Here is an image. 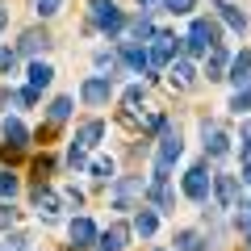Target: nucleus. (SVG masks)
<instances>
[{
  "label": "nucleus",
  "instance_id": "obj_1",
  "mask_svg": "<svg viewBox=\"0 0 251 251\" xmlns=\"http://www.w3.org/2000/svg\"><path fill=\"white\" fill-rule=\"evenodd\" d=\"M180 155H184L180 130H176V126H163V134H159V151H155V176H159V180H168L172 163H176Z\"/></svg>",
  "mask_w": 251,
  "mask_h": 251
},
{
  "label": "nucleus",
  "instance_id": "obj_2",
  "mask_svg": "<svg viewBox=\"0 0 251 251\" xmlns=\"http://www.w3.org/2000/svg\"><path fill=\"white\" fill-rule=\"evenodd\" d=\"M88 17L100 34H122L126 29V17H122V9H117L113 0H88Z\"/></svg>",
  "mask_w": 251,
  "mask_h": 251
},
{
  "label": "nucleus",
  "instance_id": "obj_3",
  "mask_svg": "<svg viewBox=\"0 0 251 251\" xmlns=\"http://www.w3.org/2000/svg\"><path fill=\"white\" fill-rule=\"evenodd\" d=\"M176 50H180L176 38L163 34V29H155V34H151V50H147V59H151V67H147V72H163V67L176 59Z\"/></svg>",
  "mask_w": 251,
  "mask_h": 251
},
{
  "label": "nucleus",
  "instance_id": "obj_4",
  "mask_svg": "<svg viewBox=\"0 0 251 251\" xmlns=\"http://www.w3.org/2000/svg\"><path fill=\"white\" fill-rule=\"evenodd\" d=\"M100 230L92 226V218H75L72 226H67V247L72 251H84V247H97Z\"/></svg>",
  "mask_w": 251,
  "mask_h": 251
},
{
  "label": "nucleus",
  "instance_id": "obj_5",
  "mask_svg": "<svg viewBox=\"0 0 251 251\" xmlns=\"http://www.w3.org/2000/svg\"><path fill=\"white\" fill-rule=\"evenodd\" d=\"M80 97H84V105H109V97H113V75H92V80H84Z\"/></svg>",
  "mask_w": 251,
  "mask_h": 251
},
{
  "label": "nucleus",
  "instance_id": "obj_6",
  "mask_svg": "<svg viewBox=\"0 0 251 251\" xmlns=\"http://www.w3.org/2000/svg\"><path fill=\"white\" fill-rule=\"evenodd\" d=\"M201 138H205V155H209V159H226V155H230V138H226L222 126L201 122Z\"/></svg>",
  "mask_w": 251,
  "mask_h": 251
},
{
  "label": "nucleus",
  "instance_id": "obj_7",
  "mask_svg": "<svg viewBox=\"0 0 251 251\" xmlns=\"http://www.w3.org/2000/svg\"><path fill=\"white\" fill-rule=\"evenodd\" d=\"M138 197H147L143 176H126V180H117V188H113V205H117V209H134Z\"/></svg>",
  "mask_w": 251,
  "mask_h": 251
},
{
  "label": "nucleus",
  "instance_id": "obj_8",
  "mask_svg": "<svg viewBox=\"0 0 251 251\" xmlns=\"http://www.w3.org/2000/svg\"><path fill=\"white\" fill-rule=\"evenodd\" d=\"M184 197L188 201H205L209 197V168L205 163H197V168L184 172Z\"/></svg>",
  "mask_w": 251,
  "mask_h": 251
},
{
  "label": "nucleus",
  "instance_id": "obj_9",
  "mask_svg": "<svg viewBox=\"0 0 251 251\" xmlns=\"http://www.w3.org/2000/svg\"><path fill=\"white\" fill-rule=\"evenodd\" d=\"M130 230H134V226H126V222H113L109 230H100L97 247H100V251H126V247H130Z\"/></svg>",
  "mask_w": 251,
  "mask_h": 251
},
{
  "label": "nucleus",
  "instance_id": "obj_10",
  "mask_svg": "<svg viewBox=\"0 0 251 251\" xmlns=\"http://www.w3.org/2000/svg\"><path fill=\"white\" fill-rule=\"evenodd\" d=\"M214 193H218V205L222 209H234V201H239V176H214Z\"/></svg>",
  "mask_w": 251,
  "mask_h": 251
},
{
  "label": "nucleus",
  "instance_id": "obj_11",
  "mask_svg": "<svg viewBox=\"0 0 251 251\" xmlns=\"http://www.w3.org/2000/svg\"><path fill=\"white\" fill-rule=\"evenodd\" d=\"M209 9H218V17H222L226 25L234 29V34H247V17H243L234 4H226V0H209Z\"/></svg>",
  "mask_w": 251,
  "mask_h": 251
},
{
  "label": "nucleus",
  "instance_id": "obj_12",
  "mask_svg": "<svg viewBox=\"0 0 251 251\" xmlns=\"http://www.w3.org/2000/svg\"><path fill=\"white\" fill-rule=\"evenodd\" d=\"M117 54H122L126 59V67H134V72H143V67H151V59H147V50L138 42H130V38H126V42H117Z\"/></svg>",
  "mask_w": 251,
  "mask_h": 251
},
{
  "label": "nucleus",
  "instance_id": "obj_13",
  "mask_svg": "<svg viewBox=\"0 0 251 251\" xmlns=\"http://www.w3.org/2000/svg\"><path fill=\"white\" fill-rule=\"evenodd\" d=\"M193 75H197V72H193V63H188V59H172L168 63V84H172V88H188Z\"/></svg>",
  "mask_w": 251,
  "mask_h": 251
},
{
  "label": "nucleus",
  "instance_id": "obj_14",
  "mask_svg": "<svg viewBox=\"0 0 251 251\" xmlns=\"http://www.w3.org/2000/svg\"><path fill=\"white\" fill-rule=\"evenodd\" d=\"M230 80H234V88H247L251 84V50H239L230 59Z\"/></svg>",
  "mask_w": 251,
  "mask_h": 251
},
{
  "label": "nucleus",
  "instance_id": "obj_15",
  "mask_svg": "<svg viewBox=\"0 0 251 251\" xmlns=\"http://www.w3.org/2000/svg\"><path fill=\"white\" fill-rule=\"evenodd\" d=\"M0 134H4V143H9V147H21V151L29 147V130H25V126L17 122V117H4V126H0Z\"/></svg>",
  "mask_w": 251,
  "mask_h": 251
},
{
  "label": "nucleus",
  "instance_id": "obj_16",
  "mask_svg": "<svg viewBox=\"0 0 251 251\" xmlns=\"http://www.w3.org/2000/svg\"><path fill=\"white\" fill-rule=\"evenodd\" d=\"M46 46H50V34H46V29H25L21 42H17V50L21 54H38V50H46Z\"/></svg>",
  "mask_w": 251,
  "mask_h": 251
},
{
  "label": "nucleus",
  "instance_id": "obj_17",
  "mask_svg": "<svg viewBox=\"0 0 251 251\" xmlns=\"http://www.w3.org/2000/svg\"><path fill=\"white\" fill-rule=\"evenodd\" d=\"M226 67H230L226 50H222V46H209V54H205V75H209V80H222Z\"/></svg>",
  "mask_w": 251,
  "mask_h": 251
},
{
  "label": "nucleus",
  "instance_id": "obj_18",
  "mask_svg": "<svg viewBox=\"0 0 251 251\" xmlns=\"http://www.w3.org/2000/svg\"><path fill=\"white\" fill-rule=\"evenodd\" d=\"M105 138V122H84L80 134H75V147H84V151H92V147Z\"/></svg>",
  "mask_w": 251,
  "mask_h": 251
},
{
  "label": "nucleus",
  "instance_id": "obj_19",
  "mask_svg": "<svg viewBox=\"0 0 251 251\" xmlns=\"http://www.w3.org/2000/svg\"><path fill=\"white\" fill-rule=\"evenodd\" d=\"M147 201H151V209H172V188H168V180L155 176V184L147 188Z\"/></svg>",
  "mask_w": 251,
  "mask_h": 251
},
{
  "label": "nucleus",
  "instance_id": "obj_20",
  "mask_svg": "<svg viewBox=\"0 0 251 251\" xmlns=\"http://www.w3.org/2000/svg\"><path fill=\"white\" fill-rule=\"evenodd\" d=\"M34 201H38V214H42V218H54V214H59V197L46 193L42 180H38V188H34Z\"/></svg>",
  "mask_w": 251,
  "mask_h": 251
},
{
  "label": "nucleus",
  "instance_id": "obj_21",
  "mask_svg": "<svg viewBox=\"0 0 251 251\" xmlns=\"http://www.w3.org/2000/svg\"><path fill=\"white\" fill-rule=\"evenodd\" d=\"M155 226H159V218H155V209H138L134 214V234H143V239H151Z\"/></svg>",
  "mask_w": 251,
  "mask_h": 251
},
{
  "label": "nucleus",
  "instance_id": "obj_22",
  "mask_svg": "<svg viewBox=\"0 0 251 251\" xmlns=\"http://www.w3.org/2000/svg\"><path fill=\"white\" fill-rule=\"evenodd\" d=\"M50 80H54V72L50 67H46V63H34V67H29V88H50Z\"/></svg>",
  "mask_w": 251,
  "mask_h": 251
},
{
  "label": "nucleus",
  "instance_id": "obj_23",
  "mask_svg": "<svg viewBox=\"0 0 251 251\" xmlns=\"http://www.w3.org/2000/svg\"><path fill=\"white\" fill-rule=\"evenodd\" d=\"M143 100H147V88H143V84H130V88H126V97H122V105H126V113L138 117V105H143Z\"/></svg>",
  "mask_w": 251,
  "mask_h": 251
},
{
  "label": "nucleus",
  "instance_id": "obj_24",
  "mask_svg": "<svg viewBox=\"0 0 251 251\" xmlns=\"http://www.w3.org/2000/svg\"><path fill=\"white\" fill-rule=\"evenodd\" d=\"M176 251H205V239L197 230H180L176 234Z\"/></svg>",
  "mask_w": 251,
  "mask_h": 251
},
{
  "label": "nucleus",
  "instance_id": "obj_25",
  "mask_svg": "<svg viewBox=\"0 0 251 251\" xmlns=\"http://www.w3.org/2000/svg\"><path fill=\"white\" fill-rule=\"evenodd\" d=\"M151 34H155V25H151V17H147V13L130 21V42H143V38H151Z\"/></svg>",
  "mask_w": 251,
  "mask_h": 251
},
{
  "label": "nucleus",
  "instance_id": "obj_26",
  "mask_svg": "<svg viewBox=\"0 0 251 251\" xmlns=\"http://www.w3.org/2000/svg\"><path fill=\"white\" fill-rule=\"evenodd\" d=\"M72 117V97H54L50 100V122H67Z\"/></svg>",
  "mask_w": 251,
  "mask_h": 251
},
{
  "label": "nucleus",
  "instance_id": "obj_27",
  "mask_svg": "<svg viewBox=\"0 0 251 251\" xmlns=\"http://www.w3.org/2000/svg\"><path fill=\"white\" fill-rule=\"evenodd\" d=\"M13 197H17V176L0 172V201H13Z\"/></svg>",
  "mask_w": 251,
  "mask_h": 251
},
{
  "label": "nucleus",
  "instance_id": "obj_28",
  "mask_svg": "<svg viewBox=\"0 0 251 251\" xmlns=\"http://www.w3.org/2000/svg\"><path fill=\"white\" fill-rule=\"evenodd\" d=\"M230 109H234V113H251V84H247V88H239V92H234V100H230Z\"/></svg>",
  "mask_w": 251,
  "mask_h": 251
},
{
  "label": "nucleus",
  "instance_id": "obj_29",
  "mask_svg": "<svg viewBox=\"0 0 251 251\" xmlns=\"http://www.w3.org/2000/svg\"><path fill=\"white\" fill-rule=\"evenodd\" d=\"M92 176H97V180H113V159H105V155L92 159Z\"/></svg>",
  "mask_w": 251,
  "mask_h": 251
},
{
  "label": "nucleus",
  "instance_id": "obj_30",
  "mask_svg": "<svg viewBox=\"0 0 251 251\" xmlns=\"http://www.w3.org/2000/svg\"><path fill=\"white\" fill-rule=\"evenodd\" d=\"M97 72L100 75H113L117 72V54H97Z\"/></svg>",
  "mask_w": 251,
  "mask_h": 251
},
{
  "label": "nucleus",
  "instance_id": "obj_31",
  "mask_svg": "<svg viewBox=\"0 0 251 251\" xmlns=\"http://www.w3.org/2000/svg\"><path fill=\"white\" fill-rule=\"evenodd\" d=\"M243 184H251V138L243 143Z\"/></svg>",
  "mask_w": 251,
  "mask_h": 251
},
{
  "label": "nucleus",
  "instance_id": "obj_32",
  "mask_svg": "<svg viewBox=\"0 0 251 251\" xmlns=\"http://www.w3.org/2000/svg\"><path fill=\"white\" fill-rule=\"evenodd\" d=\"M50 168H54V159H50V155L34 159V176H38V180H46V172H50Z\"/></svg>",
  "mask_w": 251,
  "mask_h": 251
},
{
  "label": "nucleus",
  "instance_id": "obj_33",
  "mask_svg": "<svg viewBox=\"0 0 251 251\" xmlns=\"http://www.w3.org/2000/svg\"><path fill=\"white\" fill-rule=\"evenodd\" d=\"M163 4H168V13H193L197 0H163Z\"/></svg>",
  "mask_w": 251,
  "mask_h": 251
},
{
  "label": "nucleus",
  "instance_id": "obj_34",
  "mask_svg": "<svg viewBox=\"0 0 251 251\" xmlns=\"http://www.w3.org/2000/svg\"><path fill=\"white\" fill-rule=\"evenodd\" d=\"M34 4H38V13H42V17H54L63 0H34Z\"/></svg>",
  "mask_w": 251,
  "mask_h": 251
},
{
  "label": "nucleus",
  "instance_id": "obj_35",
  "mask_svg": "<svg viewBox=\"0 0 251 251\" xmlns=\"http://www.w3.org/2000/svg\"><path fill=\"white\" fill-rule=\"evenodd\" d=\"M25 234H13V239H4V247H0V251H25Z\"/></svg>",
  "mask_w": 251,
  "mask_h": 251
},
{
  "label": "nucleus",
  "instance_id": "obj_36",
  "mask_svg": "<svg viewBox=\"0 0 251 251\" xmlns=\"http://www.w3.org/2000/svg\"><path fill=\"white\" fill-rule=\"evenodd\" d=\"M84 155H88V151H84V147H72V155H67V163H72V168H84V163H88V159H84Z\"/></svg>",
  "mask_w": 251,
  "mask_h": 251
},
{
  "label": "nucleus",
  "instance_id": "obj_37",
  "mask_svg": "<svg viewBox=\"0 0 251 251\" xmlns=\"http://www.w3.org/2000/svg\"><path fill=\"white\" fill-rule=\"evenodd\" d=\"M143 126L151 130V134H155V130H163V113H147V117H143Z\"/></svg>",
  "mask_w": 251,
  "mask_h": 251
},
{
  "label": "nucleus",
  "instance_id": "obj_38",
  "mask_svg": "<svg viewBox=\"0 0 251 251\" xmlns=\"http://www.w3.org/2000/svg\"><path fill=\"white\" fill-rule=\"evenodd\" d=\"M4 226H13V209H9V201H0V230Z\"/></svg>",
  "mask_w": 251,
  "mask_h": 251
},
{
  "label": "nucleus",
  "instance_id": "obj_39",
  "mask_svg": "<svg viewBox=\"0 0 251 251\" xmlns=\"http://www.w3.org/2000/svg\"><path fill=\"white\" fill-rule=\"evenodd\" d=\"M63 201H72V205H80V201H84V193H80V188H67V193H63Z\"/></svg>",
  "mask_w": 251,
  "mask_h": 251
},
{
  "label": "nucleus",
  "instance_id": "obj_40",
  "mask_svg": "<svg viewBox=\"0 0 251 251\" xmlns=\"http://www.w3.org/2000/svg\"><path fill=\"white\" fill-rule=\"evenodd\" d=\"M4 21H9V9H4V4H0V29H4Z\"/></svg>",
  "mask_w": 251,
  "mask_h": 251
},
{
  "label": "nucleus",
  "instance_id": "obj_41",
  "mask_svg": "<svg viewBox=\"0 0 251 251\" xmlns=\"http://www.w3.org/2000/svg\"><path fill=\"white\" fill-rule=\"evenodd\" d=\"M138 4H159V0H138Z\"/></svg>",
  "mask_w": 251,
  "mask_h": 251
},
{
  "label": "nucleus",
  "instance_id": "obj_42",
  "mask_svg": "<svg viewBox=\"0 0 251 251\" xmlns=\"http://www.w3.org/2000/svg\"><path fill=\"white\" fill-rule=\"evenodd\" d=\"M247 243H251V226H247Z\"/></svg>",
  "mask_w": 251,
  "mask_h": 251
}]
</instances>
